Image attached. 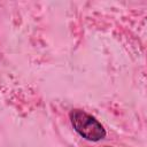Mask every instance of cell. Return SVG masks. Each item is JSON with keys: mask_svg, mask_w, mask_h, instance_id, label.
<instances>
[{"mask_svg": "<svg viewBox=\"0 0 147 147\" xmlns=\"http://www.w3.org/2000/svg\"><path fill=\"white\" fill-rule=\"evenodd\" d=\"M105 147H109V146H105Z\"/></svg>", "mask_w": 147, "mask_h": 147, "instance_id": "obj_2", "label": "cell"}, {"mask_svg": "<svg viewBox=\"0 0 147 147\" xmlns=\"http://www.w3.org/2000/svg\"><path fill=\"white\" fill-rule=\"evenodd\" d=\"M69 118L75 131L88 141H99L106 137V130L102 124L88 113L82 109H72Z\"/></svg>", "mask_w": 147, "mask_h": 147, "instance_id": "obj_1", "label": "cell"}]
</instances>
